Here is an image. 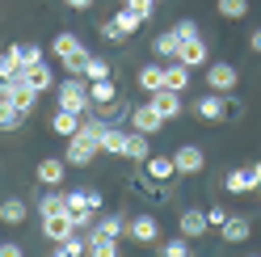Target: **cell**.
<instances>
[{"label": "cell", "instance_id": "28", "mask_svg": "<svg viewBox=\"0 0 261 257\" xmlns=\"http://www.w3.org/2000/svg\"><path fill=\"white\" fill-rule=\"evenodd\" d=\"M89 253L93 257H114V253H118V236H106V232H89Z\"/></svg>", "mask_w": 261, "mask_h": 257}, {"label": "cell", "instance_id": "33", "mask_svg": "<svg viewBox=\"0 0 261 257\" xmlns=\"http://www.w3.org/2000/svg\"><path fill=\"white\" fill-rule=\"evenodd\" d=\"M93 228H97V232H106V236H118V240H122V236H126V219H122V215H101Z\"/></svg>", "mask_w": 261, "mask_h": 257}, {"label": "cell", "instance_id": "38", "mask_svg": "<svg viewBox=\"0 0 261 257\" xmlns=\"http://www.w3.org/2000/svg\"><path fill=\"white\" fill-rule=\"evenodd\" d=\"M190 253V236H177V240H165V257H186Z\"/></svg>", "mask_w": 261, "mask_h": 257}, {"label": "cell", "instance_id": "3", "mask_svg": "<svg viewBox=\"0 0 261 257\" xmlns=\"http://www.w3.org/2000/svg\"><path fill=\"white\" fill-rule=\"evenodd\" d=\"M55 106H59V110H72V114L85 118L89 110H93V101H89V80H85V76H63L59 85H55Z\"/></svg>", "mask_w": 261, "mask_h": 257}, {"label": "cell", "instance_id": "19", "mask_svg": "<svg viewBox=\"0 0 261 257\" xmlns=\"http://www.w3.org/2000/svg\"><path fill=\"white\" fill-rule=\"evenodd\" d=\"M148 101H152L165 118H177V114H181V93H173V89H156V93H148Z\"/></svg>", "mask_w": 261, "mask_h": 257}, {"label": "cell", "instance_id": "16", "mask_svg": "<svg viewBox=\"0 0 261 257\" xmlns=\"http://www.w3.org/2000/svg\"><path fill=\"white\" fill-rule=\"evenodd\" d=\"M72 232H76V223H72V215H68V211H59V215H42V236L51 240V245L68 240Z\"/></svg>", "mask_w": 261, "mask_h": 257}, {"label": "cell", "instance_id": "25", "mask_svg": "<svg viewBox=\"0 0 261 257\" xmlns=\"http://www.w3.org/2000/svg\"><path fill=\"white\" fill-rule=\"evenodd\" d=\"M135 80H139V89H143V93H156V89H165V63H143Z\"/></svg>", "mask_w": 261, "mask_h": 257}, {"label": "cell", "instance_id": "37", "mask_svg": "<svg viewBox=\"0 0 261 257\" xmlns=\"http://www.w3.org/2000/svg\"><path fill=\"white\" fill-rule=\"evenodd\" d=\"M156 5H160V0H122V9H130V13H139L143 21H148L152 13H156Z\"/></svg>", "mask_w": 261, "mask_h": 257}, {"label": "cell", "instance_id": "14", "mask_svg": "<svg viewBox=\"0 0 261 257\" xmlns=\"http://www.w3.org/2000/svg\"><path fill=\"white\" fill-rule=\"evenodd\" d=\"M38 97H42V93H34L30 85H21V80H9V101H13V110H17L21 118H30V114H34Z\"/></svg>", "mask_w": 261, "mask_h": 257}, {"label": "cell", "instance_id": "36", "mask_svg": "<svg viewBox=\"0 0 261 257\" xmlns=\"http://www.w3.org/2000/svg\"><path fill=\"white\" fill-rule=\"evenodd\" d=\"M17 72H21L17 55H13V51H0V80H17Z\"/></svg>", "mask_w": 261, "mask_h": 257}, {"label": "cell", "instance_id": "18", "mask_svg": "<svg viewBox=\"0 0 261 257\" xmlns=\"http://www.w3.org/2000/svg\"><path fill=\"white\" fill-rule=\"evenodd\" d=\"M25 215H30V202L25 198H5V202H0V223H5V228H21Z\"/></svg>", "mask_w": 261, "mask_h": 257}, {"label": "cell", "instance_id": "39", "mask_svg": "<svg viewBox=\"0 0 261 257\" xmlns=\"http://www.w3.org/2000/svg\"><path fill=\"white\" fill-rule=\"evenodd\" d=\"M97 34H101L106 42H126V34H122V30L114 25V21H101V25H97Z\"/></svg>", "mask_w": 261, "mask_h": 257}, {"label": "cell", "instance_id": "24", "mask_svg": "<svg viewBox=\"0 0 261 257\" xmlns=\"http://www.w3.org/2000/svg\"><path fill=\"white\" fill-rule=\"evenodd\" d=\"M122 148H126V131L114 126V122H106V131H101V156H122Z\"/></svg>", "mask_w": 261, "mask_h": 257}, {"label": "cell", "instance_id": "1", "mask_svg": "<svg viewBox=\"0 0 261 257\" xmlns=\"http://www.w3.org/2000/svg\"><path fill=\"white\" fill-rule=\"evenodd\" d=\"M139 169H143V173H139V186L148 190V194H152L156 202H165V198L173 194V190H169V182L177 177V165H173V156H148Z\"/></svg>", "mask_w": 261, "mask_h": 257}, {"label": "cell", "instance_id": "10", "mask_svg": "<svg viewBox=\"0 0 261 257\" xmlns=\"http://www.w3.org/2000/svg\"><path fill=\"white\" fill-rule=\"evenodd\" d=\"M93 156H101V148H97L93 139H85V135H72L68 139V152H63V160H68V169H85V165H93Z\"/></svg>", "mask_w": 261, "mask_h": 257}, {"label": "cell", "instance_id": "26", "mask_svg": "<svg viewBox=\"0 0 261 257\" xmlns=\"http://www.w3.org/2000/svg\"><path fill=\"white\" fill-rule=\"evenodd\" d=\"M177 46H181V38H177V30H165V34H156L152 38V55H160V59H177Z\"/></svg>", "mask_w": 261, "mask_h": 257}, {"label": "cell", "instance_id": "12", "mask_svg": "<svg viewBox=\"0 0 261 257\" xmlns=\"http://www.w3.org/2000/svg\"><path fill=\"white\" fill-rule=\"evenodd\" d=\"M177 63H186V68L194 72V68H206L211 63V51H206V42L194 34V38H186L181 46H177Z\"/></svg>", "mask_w": 261, "mask_h": 257}, {"label": "cell", "instance_id": "15", "mask_svg": "<svg viewBox=\"0 0 261 257\" xmlns=\"http://www.w3.org/2000/svg\"><path fill=\"white\" fill-rule=\"evenodd\" d=\"M34 177H38V186H63V177H68V160H63V156H46V160H38Z\"/></svg>", "mask_w": 261, "mask_h": 257}, {"label": "cell", "instance_id": "21", "mask_svg": "<svg viewBox=\"0 0 261 257\" xmlns=\"http://www.w3.org/2000/svg\"><path fill=\"white\" fill-rule=\"evenodd\" d=\"M122 156H126V160H135V165H143V160L152 156L148 135H143V131H126V148H122Z\"/></svg>", "mask_w": 261, "mask_h": 257}, {"label": "cell", "instance_id": "11", "mask_svg": "<svg viewBox=\"0 0 261 257\" xmlns=\"http://www.w3.org/2000/svg\"><path fill=\"white\" fill-rule=\"evenodd\" d=\"M227 190L232 194H253V190H261V160L257 165H240L227 173Z\"/></svg>", "mask_w": 261, "mask_h": 257}, {"label": "cell", "instance_id": "35", "mask_svg": "<svg viewBox=\"0 0 261 257\" xmlns=\"http://www.w3.org/2000/svg\"><path fill=\"white\" fill-rule=\"evenodd\" d=\"M85 80H106L110 76V63L101 59V55H89V63H85V72H80Z\"/></svg>", "mask_w": 261, "mask_h": 257}, {"label": "cell", "instance_id": "8", "mask_svg": "<svg viewBox=\"0 0 261 257\" xmlns=\"http://www.w3.org/2000/svg\"><path fill=\"white\" fill-rule=\"evenodd\" d=\"M173 165H177V177H198L206 169V152L194 148V143H181V148L173 152Z\"/></svg>", "mask_w": 261, "mask_h": 257}, {"label": "cell", "instance_id": "34", "mask_svg": "<svg viewBox=\"0 0 261 257\" xmlns=\"http://www.w3.org/2000/svg\"><path fill=\"white\" fill-rule=\"evenodd\" d=\"M215 9H219V17H227V21H240L244 13H249V0H215Z\"/></svg>", "mask_w": 261, "mask_h": 257}, {"label": "cell", "instance_id": "40", "mask_svg": "<svg viewBox=\"0 0 261 257\" xmlns=\"http://www.w3.org/2000/svg\"><path fill=\"white\" fill-rule=\"evenodd\" d=\"M173 30H177V38H181V42H186V38H194V34H198V25H194V21H177Z\"/></svg>", "mask_w": 261, "mask_h": 257}, {"label": "cell", "instance_id": "13", "mask_svg": "<svg viewBox=\"0 0 261 257\" xmlns=\"http://www.w3.org/2000/svg\"><path fill=\"white\" fill-rule=\"evenodd\" d=\"M126 236L135 240V245H156L160 240V223H156V215H135L126 223Z\"/></svg>", "mask_w": 261, "mask_h": 257}, {"label": "cell", "instance_id": "2", "mask_svg": "<svg viewBox=\"0 0 261 257\" xmlns=\"http://www.w3.org/2000/svg\"><path fill=\"white\" fill-rule=\"evenodd\" d=\"M51 55L63 63V72H68V76H80V72H85V63H89V46L80 42L76 34L63 30V34L51 38Z\"/></svg>", "mask_w": 261, "mask_h": 257}, {"label": "cell", "instance_id": "43", "mask_svg": "<svg viewBox=\"0 0 261 257\" xmlns=\"http://www.w3.org/2000/svg\"><path fill=\"white\" fill-rule=\"evenodd\" d=\"M63 5H68V9H76V13H85V9L93 5V0H63Z\"/></svg>", "mask_w": 261, "mask_h": 257}, {"label": "cell", "instance_id": "29", "mask_svg": "<svg viewBox=\"0 0 261 257\" xmlns=\"http://www.w3.org/2000/svg\"><path fill=\"white\" fill-rule=\"evenodd\" d=\"M9 51L17 55V63H21V68H30V63H42V59H46V51H42L38 42H30V46H25V42H13Z\"/></svg>", "mask_w": 261, "mask_h": 257}, {"label": "cell", "instance_id": "31", "mask_svg": "<svg viewBox=\"0 0 261 257\" xmlns=\"http://www.w3.org/2000/svg\"><path fill=\"white\" fill-rule=\"evenodd\" d=\"M80 253H89V236H68V240H59L55 245V257H80Z\"/></svg>", "mask_w": 261, "mask_h": 257}, {"label": "cell", "instance_id": "44", "mask_svg": "<svg viewBox=\"0 0 261 257\" xmlns=\"http://www.w3.org/2000/svg\"><path fill=\"white\" fill-rule=\"evenodd\" d=\"M249 46H253V51L261 55V30H253V34H249Z\"/></svg>", "mask_w": 261, "mask_h": 257}, {"label": "cell", "instance_id": "22", "mask_svg": "<svg viewBox=\"0 0 261 257\" xmlns=\"http://www.w3.org/2000/svg\"><path fill=\"white\" fill-rule=\"evenodd\" d=\"M165 89H173V93H186L190 89V68H186V63H177V59L165 63Z\"/></svg>", "mask_w": 261, "mask_h": 257}, {"label": "cell", "instance_id": "6", "mask_svg": "<svg viewBox=\"0 0 261 257\" xmlns=\"http://www.w3.org/2000/svg\"><path fill=\"white\" fill-rule=\"evenodd\" d=\"M236 85H240L236 63H227V59H211V63H206V89H215V93H232Z\"/></svg>", "mask_w": 261, "mask_h": 257}, {"label": "cell", "instance_id": "32", "mask_svg": "<svg viewBox=\"0 0 261 257\" xmlns=\"http://www.w3.org/2000/svg\"><path fill=\"white\" fill-rule=\"evenodd\" d=\"M110 21H114V25H118V30H122V34H126V38H130V34H135V30L143 25V17H139V13H130V9H118V13H114V17H110Z\"/></svg>", "mask_w": 261, "mask_h": 257}, {"label": "cell", "instance_id": "9", "mask_svg": "<svg viewBox=\"0 0 261 257\" xmlns=\"http://www.w3.org/2000/svg\"><path fill=\"white\" fill-rule=\"evenodd\" d=\"M17 80H21V85H30L34 93H55V68H51L46 59H42V63H30V68H21Z\"/></svg>", "mask_w": 261, "mask_h": 257}, {"label": "cell", "instance_id": "42", "mask_svg": "<svg viewBox=\"0 0 261 257\" xmlns=\"http://www.w3.org/2000/svg\"><path fill=\"white\" fill-rule=\"evenodd\" d=\"M223 219H227V211H223V207H211V211H206V223H215V228H219Z\"/></svg>", "mask_w": 261, "mask_h": 257}, {"label": "cell", "instance_id": "30", "mask_svg": "<svg viewBox=\"0 0 261 257\" xmlns=\"http://www.w3.org/2000/svg\"><path fill=\"white\" fill-rule=\"evenodd\" d=\"M177 228H181V236H202V232L211 228V223H206V211H186Z\"/></svg>", "mask_w": 261, "mask_h": 257}, {"label": "cell", "instance_id": "7", "mask_svg": "<svg viewBox=\"0 0 261 257\" xmlns=\"http://www.w3.org/2000/svg\"><path fill=\"white\" fill-rule=\"evenodd\" d=\"M130 131H143V135H156V131H165V114H160V110L152 106V101H143V106H130Z\"/></svg>", "mask_w": 261, "mask_h": 257}, {"label": "cell", "instance_id": "27", "mask_svg": "<svg viewBox=\"0 0 261 257\" xmlns=\"http://www.w3.org/2000/svg\"><path fill=\"white\" fill-rule=\"evenodd\" d=\"M59 211H68V198L59 194V186H46V194L38 198V219L42 215H59Z\"/></svg>", "mask_w": 261, "mask_h": 257}, {"label": "cell", "instance_id": "4", "mask_svg": "<svg viewBox=\"0 0 261 257\" xmlns=\"http://www.w3.org/2000/svg\"><path fill=\"white\" fill-rule=\"evenodd\" d=\"M190 110H194V118H202V122H211V126H219L227 114H240V101L232 97V93H215V89H211V93H202V97L194 101Z\"/></svg>", "mask_w": 261, "mask_h": 257}, {"label": "cell", "instance_id": "17", "mask_svg": "<svg viewBox=\"0 0 261 257\" xmlns=\"http://www.w3.org/2000/svg\"><path fill=\"white\" fill-rule=\"evenodd\" d=\"M219 236L227 240V245H240V240H249V236H253V223H249V219H240V215H227V219L219 223Z\"/></svg>", "mask_w": 261, "mask_h": 257}, {"label": "cell", "instance_id": "20", "mask_svg": "<svg viewBox=\"0 0 261 257\" xmlns=\"http://www.w3.org/2000/svg\"><path fill=\"white\" fill-rule=\"evenodd\" d=\"M25 118L13 110V101H9V80H0V131H17Z\"/></svg>", "mask_w": 261, "mask_h": 257}, {"label": "cell", "instance_id": "41", "mask_svg": "<svg viewBox=\"0 0 261 257\" xmlns=\"http://www.w3.org/2000/svg\"><path fill=\"white\" fill-rule=\"evenodd\" d=\"M0 257H21V245L17 240H5V245H0Z\"/></svg>", "mask_w": 261, "mask_h": 257}, {"label": "cell", "instance_id": "23", "mask_svg": "<svg viewBox=\"0 0 261 257\" xmlns=\"http://www.w3.org/2000/svg\"><path fill=\"white\" fill-rule=\"evenodd\" d=\"M51 131L63 135V139H72V135L80 131V114H72V110H59V106H55V114H51Z\"/></svg>", "mask_w": 261, "mask_h": 257}, {"label": "cell", "instance_id": "5", "mask_svg": "<svg viewBox=\"0 0 261 257\" xmlns=\"http://www.w3.org/2000/svg\"><path fill=\"white\" fill-rule=\"evenodd\" d=\"M63 198H68V215L80 228H93V215L101 211V190H63Z\"/></svg>", "mask_w": 261, "mask_h": 257}]
</instances>
